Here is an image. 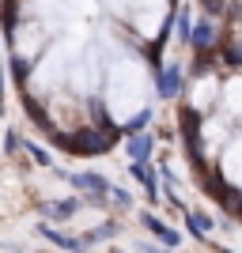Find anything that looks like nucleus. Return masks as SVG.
Wrapping results in <instances>:
<instances>
[{
	"label": "nucleus",
	"instance_id": "obj_1",
	"mask_svg": "<svg viewBox=\"0 0 242 253\" xmlns=\"http://www.w3.org/2000/svg\"><path fill=\"white\" fill-rule=\"evenodd\" d=\"M147 68L137 57H117L106 72V106L117 121H133L144 125V110H147Z\"/></svg>",
	"mask_w": 242,
	"mask_h": 253
},
{
	"label": "nucleus",
	"instance_id": "obj_2",
	"mask_svg": "<svg viewBox=\"0 0 242 253\" xmlns=\"http://www.w3.org/2000/svg\"><path fill=\"white\" fill-rule=\"evenodd\" d=\"M114 15L129 19L140 34H159V27L167 23V0H106Z\"/></svg>",
	"mask_w": 242,
	"mask_h": 253
},
{
	"label": "nucleus",
	"instance_id": "obj_3",
	"mask_svg": "<svg viewBox=\"0 0 242 253\" xmlns=\"http://www.w3.org/2000/svg\"><path fill=\"white\" fill-rule=\"evenodd\" d=\"M223 174H227L235 185H242V136L235 140L231 148H227V155H223Z\"/></svg>",
	"mask_w": 242,
	"mask_h": 253
},
{
	"label": "nucleus",
	"instance_id": "obj_4",
	"mask_svg": "<svg viewBox=\"0 0 242 253\" xmlns=\"http://www.w3.org/2000/svg\"><path fill=\"white\" fill-rule=\"evenodd\" d=\"M72 185H76L80 193H91V197H106V193H110L106 178H98V174H76Z\"/></svg>",
	"mask_w": 242,
	"mask_h": 253
},
{
	"label": "nucleus",
	"instance_id": "obj_5",
	"mask_svg": "<svg viewBox=\"0 0 242 253\" xmlns=\"http://www.w3.org/2000/svg\"><path fill=\"white\" fill-rule=\"evenodd\" d=\"M223 98H227V110H231L235 117H242V80H231L227 91H223Z\"/></svg>",
	"mask_w": 242,
	"mask_h": 253
},
{
	"label": "nucleus",
	"instance_id": "obj_6",
	"mask_svg": "<svg viewBox=\"0 0 242 253\" xmlns=\"http://www.w3.org/2000/svg\"><path fill=\"white\" fill-rule=\"evenodd\" d=\"M76 211H80V201H57V204L46 208V215H49V219H72Z\"/></svg>",
	"mask_w": 242,
	"mask_h": 253
},
{
	"label": "nucleus",
	"instance_id": "obj_7",
	"mask_svg": "<svg viewBox=\"0 0 242 253\" xmlns=\"http://www.w3.org/2000/svg\"><path fill=\"white\" fill-rule=\"evenodd\" d=\"M144 223H147V227H151V231H155V234H159V238H163L167 246H178V234L170 231V227H163V223H159V219H151V215H144Z\"/></svg>",
	"mask_w": 242,
	"mask_h": 253
},
{
	"label": "nucleus",
	"instance_id": "obj_8",
	"mask_svg": "<svg viewBox=\"0 0 242 253\" xmlns=\"http://www.w3.org/2000/svg\"><path fill=\"white\" fill-rule=\"evenodd\" d=\"M208 98H216V80H200V84H197V95H193V102L204 106Z\"/></svg>",
	"mask_w": 242,
	"mask_h": 253
},
{
	"label": "nucleus",
	"instance_id": "obj_9",
	"mask_svg": "<svg viewBox=\"0 0 242 253\" xmlns=\"http://www.w3.org/2000/svg\"><path fill=\"white\" fill-rule=\"evenodd\" d=\"M147 148H151V136H137L133 144H129V155L140 163V159H147Z\"/></svg>",
	"mask_w": 242,
	"mask_h": 253
}]
</instances>
